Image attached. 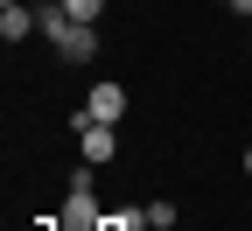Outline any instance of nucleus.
I'll use <instances>...</instances> for the list:
<instances>
[{
	"instance_id": "obj_4",
	"label": "nucleus",
	"mask_w": 252,
	"mask_h": 231,
	"mask_svg": "<svg viewBox=\"0 0 252 231\" xmlns=\"http://www.w3.org/2000/svg\"><path fill=\"white\" fill-rule=\"evenodd\" d=\"M70 28H77V21H70V14H63V0H42V7H35V35H49L56 49H63V42H70Z\"/></svg>"
},
{
	"instance_id": "obj_5",
	"label": "nucleus",
	"mask_w": 252,
	"mask_h": 231,
	"mask_svg": "<svg viewBox=\"0 0 252 231\" xmlns=\"http://www.w3.org/2000/svg\"><path fill=\"white\" fill-rule=\"evenodd\" d=\"M56 56H70V63H91V56H98V28H84V21H77V28H70V42H63Z\"/></svg>"
},
{
	"instance_id": "obj_8",
	"label": "nucleus",
	"mask_w": 252,
	"mask_h": 231,
	"mask_svg": "<svg viewBox=\"0 0 252 231\" xmlns=\"http://www.w3.org/2000/svg\"><path fill=\"white\" fill-rule=\"evenodd\" d=\"M245 175H252V147H245Z\"/></svg>"
},
{
	"instance_id": "obj_9",
	"label": "nucleus",
	"mask_w": 252,
	"mask_h": 231,
	"mask_svg": "<svg viewBox=\"0 0 252 231\" xmlns=\"http://www.w3.org/2000/svg\"><path fill=\"white\" fill-rule=\"evenodd\" d=\"M245 56H252V35H245Z\"/></svg>"
},
{
	"instance_id": "obj_2",
	"label": "nucleus",
	"mask_w": 252,
	"mask_h": 231,
	"mask_svg": "<svg viewBox=\"0 0 252 231\" xmlns=\"http://www.w3.org/2000/svg\"><path fill=\"white\" fill-rule=\"evenodd\" d=\"M84 119H105V126H119V119H126V84L98 77V84H91V98H84Z\"/></svg>"
},
{
	"instance_id": "obj_7",
	"label": "nucleus",
	"mask_w": 252,
	"mask_h": 231,
	"mask_svg": "<svg viewBox=\"0 0 252 231\" xmlns=\"http://www.w3.org/2000/svg\"><path fill=\"white\" fill-rule=\"evenodd\" d=\"M224 7H238V21H252V0H224Z\"/></svg>"
},
{
	"instance_id": "obj_1",
	"label": "nucleus",
	"mask_w": 252,
	"mask_h": 231,
	"mask_svg": "<svg viewBox=\"0 0 252 231\" xmlns=\"http://www.w3.org/2000/svg\"><path fill=\"white\" fill-rule=\"evenodd\" d=\"M70 133H77V154L91 161V168L119 161V126H105V119H84V112H70Z\"/></svg>"
},
{
	"instance_id": "obj_3",
	"label": "nucleus",
	"mask_w": 252,
	"mask_h": 231,
	"mask_svg": "<svg viewBox=\"0 0 252 231\" xmlns=\"http://www.w3.org/2000/svg\"><path fill=\"white\" fill-rule=\"evenodd\" d=\"M28 35H35V7H21V0H0V42L21 49Z\"/></svg>"
},
{
	"instance_id": "obj_6",
	"label": "nucleus",
	"mask_w": 252,
	"mask_h": 231,
	"mask_svg": "<svg viewBox=\"0 0 252 231\" xmlns=\"http://www.w3.org/2000/svg\"><path fill=\"white\" fill-rule=\"evenodd\" d=\"M63 14H70V21H84V28H98V14H105V0H63Z\"/></svg>"
}]
</instances>
